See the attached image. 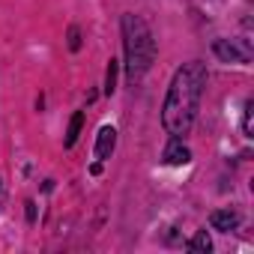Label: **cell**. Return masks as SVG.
<instances>
[{"mask_svg":"<svg viewBox=\"0 0 254 254\" xmlns=\"http://www.w3.org/2000/svg\"><path fill=\"white\" fill-rule=\"evenodd\" d=\"M239 212L236 209H215L212 215H209V227L212 230H221V233H230V230H236L239 227Z\"/></svg>","mask_w":254,"mask_h":254,"instance_id":"4","label":"cell"},{"mask_svg":"<svg viewBox=\"0 0 254 254\" xmlns=\"http://www.w3.org/2000/svg\"><path fill=\"white\" fill-rule=\"evenodd\" d=\"M114 147H117V129H114V126H102V129H99V138H96V159H99V162L111 159Z\"/></svg>","mask_w":254,"mask_h":254,"instance_id":"5","label":"cell"},{"mask_svg":"<svg viewBox=\"0 0 254 254\" xmlns=\"http://www.w3.org/2000/svg\"><path fill=\"white\" fill-rule=\"evenodd\" d=\"M27 218H30V221L36 218V206H33V203H27Z\"/></svg>","mask_w":254,"mask_h":254,"instance_id":"12","label":"cell"},{"mask_svg":"<svg viewBox=\"0 0 254 254\" xmlns=\"http://www.w3.org/2000/svg\"><path fill=\"white\" fill-rule=\"evenodd\" d=\"M189 162H191L189 147H183V141L174 138V141L168 144V150H165V165H189Z\"/></svg>","mask_w":254,"mask_h":254,"instance_id":"6","label":"cell"},{"mask_svg":"<svg viewBox=\"0 0 254 254\" xmlns=\"http://www.w3.org/2000/svg\"><path fill=\"white\" fill-rule=\"evenodd\" d=\"M81 126H84V111H75L72 114V120H69V129H66V150H72L75 147V141H78V135H81Z\"/></svg>","mask_w":254,"mask_h":254,"instance_id":"7","label":"cell"},{"mask_svg":"<svg viewBox=\"0 0 254 254\" xmlns=\"http://www.w3.org/2000/svg\"><path fill=\"white\" fill-rule=\"evenodd\" d=\"M203 87H206V66L203 63H186L183 69H177V75L168 87L165 105H162V126L168 129L171 138L183 141L191 132Z\"/></svg>","mask_w":254,"mask_h":254,"instance_id":"1","label":"cell"},{"mask_svg":"<svg viewBox=\"0 0 254 254\" xmlns=\"http://www.w3.org/2000/svg\"><path fill=\"white\" fill-rule=\"evenodd\" d=\"M242 132L251 138L254 135V99L245 102V114H242Z\"/></svg>","mask_w":254,"mask_h":254,"instance_id":"10","label":"cell"},{"mask_svg":"<svg viewBox=\"0 0 254 254\" xmlns=\"http://www.w3.org/2000/svg\"><path fill=\"white\" fill-rule=\"evenodd\" d=\"M123 48H126V72L129 78L147 75V69L156 60V39L144 18L138 15H123Z\"/></svg>","mask_w":254,"mask_h":254,"instance_id":"2","label":"cell"},{"mask_svg":"<svg viewBox=\"0 0 254 254\" xmlns=\"http://www.w3.org/2000/svg\"><path fill=\"white\" fill-rule=\"evenodd\" d=\"M117 72H120V63L111 57L108 60V72H105V93L108 96H114V90H117Z\"/></svg>","mask_w":254,"mask_h":254,"instance_id":"9","label":"cell"},{"mask_svg":"<svg viewBox=\"0 0 254 254\" xmlns=\"http://www.w3.org/2000/svg\"><path fill=\"white\" fill-rule=\"evenodd\" d=\"M189 251L209 254V251H212V239H209V233H206V230H197V233L191 236V242H189Z\"/></svg>","mask_w":254,"mask_h":254,"instance_id":"8","label":"cell"},{"mask_svg":"<svg viewBox=\"0 0 254 254\" xmlns=\"http://www.w3.org/2000/svg\"><path fill=\"white\" fill-rule=\"evenodd\" d=\"M69 48H72V51L81 48V30H78V27H69Z\"/></svg>","mask_w":254,"mask_h":254,"instance_id":"11","label":"cell"},{"mask_svg":"<svg viewBox=\"0 0 254 254\" xmlns=\"http://www.w3.org/2000/svg\"><path fill=\"white\" fill-rule=\"evenodd\" d=\"M212 51L224 63H248V48H239L233 39H215L212 42Z\"/></svg>","mask_w":254,"mask_h":254,"instance_id":"3","label":"cell"}]
</instances>
